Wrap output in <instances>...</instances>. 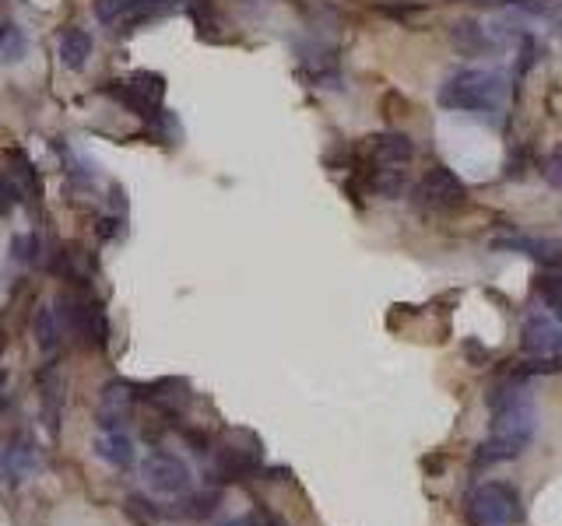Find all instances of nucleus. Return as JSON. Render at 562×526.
<instances>
[{
  "label": "nucleus",
  "instance_id": "nucleus-1",
  "mask_svg": "<svg viewBox=\"0 0 562 526\" xmlns=\"http://www.w3.org/2000/svg\"><path fill=\"white\" fill-rule=\"evenodd\" d=\"M492 407H496V418H492L489 439L478 446V456H475L478 467L513 460V456L534 439V428H538L534 407L527 404L513 386H506V397H492Z\"/></svg>",
  "mask_w": 562,
  "mask_h": 526
},
{
  "label": "nucleus",
  "instance_id": "nucleus-2",
  "mask_svg": "<svg viewBox=\"0 0 562 526\" xmlns=\"http://www.w3.org/2000/svg\"><path fill=\"white\" fill-rule=\"evenodd\" d=\"M506 81L496 71H457L440 88V106L454 113H482L492 116L503 109Z\"/></svg>",
  "mask_w": 562,
  "mask_h": 526
},
{
  "label": "nucleus",
  "instance_id": "nucleus-3",
  "mask_svg": "<svg viewBox=\"0 0 562 526\" xmlns=\"http://www.w3.org/2000/svg\"><path fill=\"white\" fill-rule=\"evenodd\" d=\"M468 512L475 526H517L520 519H524V502H520L513 484L489 481L475 488Z\"/></svg>",
  "mask_w": 562,
  "mask_h": 526
},
{
  "label": "nucleus",
  "instance_id": "nucleus-4",
  "mask_svg": "<svg viewBox=\"0 0 562 526\" xmlns=\"http://www.w3.org/2000/svg\"><path fill=\"white\" fill-rule=\"evenodd\" d=\"M60 320L88 344V348H106L109 344V320H106V309L95 295H78V292H64L60 295Z\"/></svg>",
  "mask_w": 562,
  "mask_h": 526
},
{
  "label": "nucleus",
  "instance_id": "nucleus-5",
  "mask_svg": "<svg viewBox=\"0 0 562 526\" xmlns=\"http://www.w3.org/2000/svg\"><path fill=\"white\" fill-rule=\"evenodd\" d=\"M415 200L418 207H429V211H454V207L468 204V186L461 183V176L454 169L433 165L426 176L418 179Z\"/></svg>",
  "mask_w": 562,
  "mask_h": 526
},
{
  "label": "nucleus",
  "instance_id": "nucleus-6",
  "mask_svg": "<svg viewBox=\"0 0 562 526\" xmlns=\"http://www.w3.org/2000/svg\"><path fill=\"white\" fill-rule=\"evenodd\" d=\"M180 0H95V18L102 25H123V32L152 18H166Z\"/></svg>",
  "mask_w": 562,
  "mask_h": 526
},
{
  "label": "nucleus",
  "instance_id": "nucleus-7",
  "mask_svg": "<svg viewBox=\"0 0 562 526\" xmlns=\"http://www.w3.org/2000/svg\"><path fill=\"white\" fill-rule=\"evenodd\" d=\"M162 92H166V81H162L159 74H148V71H137V74H130V78H120L109 85V95L120 99L127 109H134L137 116L159 113Z\"/></svg>",
  "mask_w": 562,
  "mask_h": 526
},
{
  "label": "nucleus",
  "instance_id": "nucleus-8",
  "mask_svg": "<svg viewBox=\"0 0 562 526\" xmlns=\"http://www.w3.org/2000/svg\"><path fill=\"white\" fill-rule=\"evenodd\" d=\"M141 474H145L148 488L159 491V495H183V491H190L187 463L173 453H162V449H155V453L141 463Z\"/></svg>",
  "mask_w": 562,
  "mask_h": 526
},
{
  "label": "nucleus",
  "instance_id": "nucleus-9",
  "mask_svg": "<svg viewBox=\"0 0 562 526\" xmlns=\"http://www.w3.org/2000/svg\"><path fill=\"white\" fill-rule=\"evenodd\" d=\"M260 460H264V453H260V442L257 446H236V442H225V446L215 449V467H211V481H243V477H253L260 474Z\"/></svg>",
  "mask_w": 562,
  "mask_h": 526
},
{
  "label": "nucleus",
  "instance_id": "nucleus-10",
  "mask_svg": "<svg viewBox=\"0 0 562 526\" xmlns=\"http://www.w3.org/2000/svg\"><path fill=\"white\" fill-rule=\"evenodd\" d=\"M134 404H137V386L127 383V379H113V383L102 386V393H99V428L102 432H123Z\"/></svg>",
  "mask_w": 562,
  "mask_h": 526
},
{
  "label": "nucleus",
  "instance_id": "nucleus-11",
  "mask_svg": "<svg viewBox=\"0 0 562 526\" xmlns=\"http://www.w3.org/2000/svg\"><path fill=\"white\" fill-rule=\"evenodd\" d=\"M362 155H366V165H408L415 158V144H411V137L387 130V134L366 137Z\"/></svg>",
  "mask_w": 562,
  "mask_h": 526
},
{
  "label": "nucleus",
  "instance_id": "nucleus-12",
  "mask_svg": "<svg viewBox=\"0 0 562 526\" xmlns=\"http://www.w3.org/2000/svg\"><path fill=\"white\" fill-rule=\"evenodd\" d=\"M559 337H562V330L555 327L548 316H531V320L524 323V351L527 355H534V358H548V355H555L559 351Z\"/></svg>",
  "mask_w": 562,
  "mask_h": 526
},
{
  "label": "nucleus",
  "instance_id": "nucleus-13",
  "mask_svg": "<svg viewBox=\"0 0 562 526\" xmlns=\"http://www.w3.org/2000/svg\"><path fill=\"white\" fill-rule=\"evenodd\" d=\"M39 467V449L36 442L29 439V435H22V439H15V446L4 449V456H0V470L11 477V481H29V474Z\"/></svg>",
  "mask_w": 562,
  "mask_h": 526
},
{
  "label": "nucleus",
  "instance_id": "nucleus-14",
  "mask_svg": "<svg viewBox=\"0 0 562 526\" xmlns=\"http://www.w3.org/2000/svg\"><path fill=\"white\" fill-rule=\"evenodd\" d=\"M145 390L148 393H137V397H148L166 418H176L183 411V404L190 400V386L183 379H162V383H152Z\"/></svg>",
  "mask_w": 562,
  "mask_h": 526
},
{
  "label": "nucleus",
  "instance_id": "nucleus-15",
  "mask_svg": "<svg viewBox=\"0 0 562 526\" xmlns=\"http://www.w3.org/2000/svg\"><path fill=\"white\" fill-rule=\"evenodd\" d=\"M88 57H92V36L78 25L60 32V60H64L67 71H85Z\"/></svg>",
  "mask_w": 562,
  "mask_h": 526
},
{
  "label": "nucleus",
  "instance_id": "nucleus-16",
  "mask_svg": "<svg viewBox=\"0 0 562 526\" xmlns=\"http://www.w3.org/2000/svg\"><path fill=\"white\" fill-rule=\"evenodd\" d=\"M95 456L113 463V467L127 470V467H134V442H130L127 432H102L99 439H95Z\"/></svg>",
  "mask_w": 562,
  "mask_h": 526
},
{
  "label": "nucleus",
  "instance_id": "nucleus-17",
  "mask_svg": "<svg viewBox=\"0 0 562 526\" xmlns=\"http://www.w3.org/2000/svg\"><path fill=\"white\" fill-rule=\"evenodd\" d=\"M43 383V421L50 425V435L60 432V404H64V379H60V369L50 365V369L39 376Z\"/></svg>",
  "mask_w": 562,
  "mask_h": 526
},
{
  "label": "nucleus",
  "instance_id": "nucleus-18",
  "mask_svg": "<svg viewBox=\"0 0 562 526\" xmlns=\"http://www.w3.org/2000/svg\"><path fill=\"white\" fill-rule=\"evenodd\" d=\"M499 249H520L524 256H531L534 263L541 267H562V242L555 239H510V242H499Z\"/></svg>",
  "mask_w": 562,
  "mask_h": 526
},
{
  "label": "nucleus",
  "instance_id": "nucleus-19",
  "mask_svg": "<svg viewBox=\"0 0 562 526\" xmlns=\"http://www.w3.org/2000/svg\"><path fill=\"white\" fill-rule=\"evenodd\" d=\"M222 502V491L204 488V491H187V498H180V505L173 509V516L180 519H211Z\"/></svg>",
  "mask_w": 562,
  "mask_h": 526
},
{
  "label": "nucleus",
  "instance_id": "nucleus-20",
  "mask_svg": "<svg viewBox=\"0 0 562 526\" xmlns=\"http://www.w3.org/2000/svg\"><path fill=\"white\" fill-rule=\"evenodd\" d=\"M32 337H36L39 351H57L60 344V316L53 306H39L32 316Z\"/></svg>",
  "mask_w": 562,
  "mask_h": 526
},
{
  "label": "nucleus",
  "instance_id": "nucleus-21",
  "mask_svg": "<svg viewBox=\"0 0 562 526\" xmlns=\"http://www.w3.org/2000/svg\"><path fill=\"white\" fill-rule=\"evenodd\" d=\"M534 292H538V299L545 302L555 316H562V274L559 271H552V267H548L545 274H538V281H534Z\"/></svg>",
  "mask_w": 562,
  "mask_h": 526
},
{
  "label": "nucleus",
  "instance_id": "nucleus-22",
  "mask_svg": "<svg viewBox=\"0 0 562 526\" xmlns=\"http://www.w3.org/2000/svg\"><path fill=\"white\" fill-rule=\"evenodd\" d=\"M123 512H127V519H134L137 526H152L159 523V505H152L145 495H130L127 502H123Z\"/></svg>",
  "mask_w": 562,
  "mask_h": 526
},
{
  "label": "nucleus",
  "instance_id": "nucleus-23",
  "mask_svg": "<svg viewBox=\"0 0 562 526\" xmlns=\"http://www.w3.org/2000/svg\"><path fill=\"white\" fill-rule=\"evenodd\" d=\"M457 43L468 46V50H489V39L478 22H461L457 25Z\"/></svg>",
  "mask_w": 562,
  "mask_h": 526
},
{
  "label": "nucleus",
  "instance_id": "nucleus-24",
  "mask_svg": "<svg viewBox=\"0 0 562 526\" xmlns=\"http://www.w3.org/2000/svg\"><path fill=\"white\" fill-rule=\"evenodd\" d=\"M246 523H250V526H285V519H281L278 512L267 509L264 502H257V505H253L250 516H246Z\"/></svg>",
  "mask_w": 562,
  "mask_h": 526
},
{
  "label": "nucleus",
  "instance_id": "nucleus-25",
  "mask_svg": "<svg viewBox=\"0 0 562 526\" xmlns=\"http://www.w3.org/2000/svg\"><path fill=\"white\" fill-rule=\"evenodd\" d=\"M541 176H545L548 183L555 186V190H562V155L545 158V162H541Z\"/></svg>",
  "mask_w": 562,
  "mask_h": 526
},
{
  "label": "nucleus",
  "instance_id": "nucleus-26",
  "mask_svg": "<svg viewBox=\"0 0 562 526\" xmlns=\"http://www.w3.org/2000/svg\"><path fill=\"white\" fill-rule=\"evenodd\" d=\"M22 200V193H18V186L11 183V179L0 176V211H11V207Z\"/></svg>",
  "mask_w": 562,
  "mask_h": 526
},
{
  "label": "nucleus",
  "instance_id": "nucleus-27",
  "mask_svg": "<svg viewBox=\"0 0 562 526\" xmlns=\"http://www.w3.org/2000/svg\"><path fill=\"white\" fill-rule=\"evenodd\" d=\"M524 165H527V151H524V148H513L510 162H506V176H510V179H520V176H524Z\"/></svg>",
  "mask_w": 562,
  "mask_h": 526
},
{
  "label": "nucleus",
  "instance_id": "nucleus-28",
  "mask_svg": "<svg viewBox=\"0 0 562 526\" xmlns=\"http://www.w3.org/2000/svg\"><path fill=\"white\" fill-rule=\"evenodd\" d=\"M183 442H190L194 453H208L211 449V439L204 432H197V428H183Z\"/></svg>",
  "mask_w": 562,
  "mask_h": 526
},
{
  "label": "nucleus",
  "instance_id": "nucleus-29",
  "mask_svg": "<svg viewBox=\"0 0 562 526\" xmlns=\"http://www.w3.org/2000/svg\"><path fill=\"white\" fill-rule=\"evenodd\" d=\"M4 386H8V376H4V372H0V404H4V400H8V393H4Z\"/></svg>",
  "mask_w": 562,
  "mask_h": 526
},
{
  "label": "nucleus",
  "instance_id": "nucleus-30",
  "mask_svg": "<svg viewBox=\"0 0 562 526\" xmlns=\"http://www.w3.org/2000/svg\"><path fill=\"white\" fill-rule=\"evenodd\" d=\"M4 348H8V337H4V330H0V355H4Z\"/></svg>",
  "mask_w": 562,
  "mask_h": 526
},
{
  "label": "nucleus",
  "instance_id": "nucleus-31",
  "mask_svg": "<svg viewBox=\"0 0 562 526\" xmlns=\"http://www.w3.org/2000/svg\"><path fill=\"white\" fill-rule=\"evenodd\" d=\"M225 526H250V523H246V516H243V519H232V523H225Z\"/></svg>",
  "mask_w": 562,
  "mask_h": 526
},
{
  "label": "nucleus",
  "instance_id": "nucleus-32",
  "mask_svg": "<svg viewBox=\"0 0 562 526\" xmlns=\"http://www.w3.org/2000/svg\"><path fill=\"white\" fill-rule=\"evenodd\" d=\"M4 36H8V22H0V43H4Z\"/></svg>",
  "mask_w": 562,
  "mask_h": 526
},
{
  "label": "nucleus",
  "instance_id": "nucleus-33",
  "mask_svg": "<svg viewBox=\"0 0 562 526\" xmlns=\"http://www.w3.org/2000/svg\"><path fill=\"white\" fill-rule=\"evenodd\" d=\"M559 351H562V337H559Z\"/></svg>",
  "mask_w": 562,
  "mask_h": 526
}]
</instances>
